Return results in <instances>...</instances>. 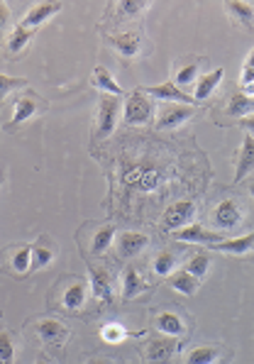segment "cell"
Wrapping results in <instances>:
<instances>
[{"label":"cell","mask_w":254,"mask_h":364,"mask_svg":"<svg viewBox=\"0 0 254 364\" xmlns=\"http://www.w3.org/2000/svg\"><path fill=\"white\" fill-rule=\"evenodd\" d=\"M164 181V174L156 164L149 161H132L125 164L123 169V186L130 191H142V193H154Z\"/></svg>","instance_id":"6da1fadb"},{"label":"cell","mask_w":254,"mask_h":364,"mask_svg":"<svg viewBox=\"0 0 254 364\" xmlns=\"http://www.w3.org/2000/svg\"><path fill=\"white\" fill-rule=\"evenodd\" d=\"M123 118L127 125H147L154 118V103L147 98L145 91H132L123 108Z\"/></svg>","instance_id":"7a4b0ae2"},{"label":"cell","mask_w":254,"mask_h":364,"mask_svg":"<svg viewBox=\"0 0 254 364\" xmlns=\"http://www.w3.org/2000/svg\"><path fill=\"white\" fill-rule=\"evenodd\" d=\"M118 118H120V95L105 93L98 105V137L100 140L113 135L115 127H118Z\"/></svg>","instance_id":"3957f363"},{"label":"cell","mask_w":254,"mask_h":364,"mask_svg":"<svg viewBox=\"0 0 254 364\" xmlns=\"http://www.w3.org/2000/svg\"><path fill=\"white\" fill-rule=\"evenodd\" d=\"M188 118H193V105L164 103L159 115H156V130H176V127H181Z\"/></svg>","instance_id":"277c9868"},{"label":"cell","mask_w":254,"mask_h":364,"mask_svg":"<svg viewBox=\"0 0 254 364\" xmlns=\"http://www.w3.org/2000/svg\"><path fill=\"white\" fill-rule=\"evenodd\" d=\"M89 279H91V293L96 296L98 303H105L113 298V274L105 266H89Z\"/></svg>","instance_id":"5b68a950"},{"label":"cell","mask_w":254,"mask_h":364,"mask_svg":"<svg viewBox=\"0 0 254 364\" xmlns=\"http://www.w3.org/2000/svg\"><path fill=\"white\" fill-rule=\"evenodd\" d=\"M196 218V203L193 201H176L166 208L164 213V228L166 230H179L183 225H188Z\"/></svg>","instance_id":"8992f818"},{"label":"cell","mask_w":254,"mask_h":364,"mask_svg":"<svg viewBox=\"0 0 254 364\" xmlns=\"http://www.w3.org/2000/svg\"><path fill=\"white\" fill-rule=\"evenodd\" d=\"M145 93L149 95V98L161 100V103H186V105H193V103H196V98H191V95H188L186 91H183L181 86H176V84L147 86Z\"/></svg>","instance_id":"52a82bcc"},{"label":"cell","mask_w":254,"mask_h":364,"mask_svg":"<svg viewBox=\"0 0 254 364\" xmlns=\"http://www.w3.org/2000/svg\"><path fill=\"white\" fill-rule=\"evenodd\" d=\"M35 333L39 335L47 345H52V347H62V345L69 340V328L64 325V322L54 320V318H44V320L37 322Z\"/></svg>","instance_id":"ba28073f"},{"label":"cell","mask_w":254,"mask_h":364,"mask_svg":"<svg viewBox=\"0 0 254 364\" xmlns=\"http://www.w3.org/2000/svg\"><path fill=\"white\" fill-rule=\"evenodd\" d=\"M225 235L210 233V230L201 228V225H183L174 233V239L179 242H193V245H213V242H220Z\"/></svg>","instance_id":"9c48e42d"},{"label":"cell","mask_w":254,"mask_h":364,"mask_svg":"<svg viewBox=\"0 0 254 364\" xmlns=\"http://www.w3.org/2000/svg\"><path fill=\"white\" fill-rule=\"evenodd\" d=\"M57 12H62V3L59 0H49V3H39V6L30 8L22 17L20 25L30 27V30H37L39 25H44L47 20H52Z\"/></svg>","instance_id":"30bf717a"},{"label":"cell","mask_w":254,"mask_h":364,"mask_svg":"<svg viewBox=\"0 0 254 364\" xmlns=\"http://www.w3.org/2000/svg\"><path fill=\"white\" fill-rule=\"evenodd\" d=\"M213 223L220 230H235L242 223V210L233 198H225L223 203H218V208L213 210Z\"/></svg>","instance_id":"8fae6325"},{"label":"cell","mask_w":254,"mask_h":364,"mask_svg":"<svg viewBox=\"0 0 254 364\" xmlns=\"http://www.w3.org/2000/svg\"><path fill=\"white\" fill-rule=\"evenodd\" d=\"M147 245H149V237L142 233H123L115 239V250L120 257H137Z\"/></svg>","instance_id":"7c38bea8"},{"label":"cell","mask_w":254,"mask_h":364,"mask_svg":"<svg viewBox=\"0 0 254 364\" xmlns=\"http://www.w3.org/2000/svg\"><path fill=\"white\" fill-rule=\"evenodd\" d=\"M208 247L215 252H225V255L244 257L254 250V233L242 235V237H233V239H220V242H213V245Z\"/></svg>","instance_id":"4fadbf2b"},{"label":"cell","mask_w":254,"mask_h":364,"mask_svg":"<svg viewBox=\"0 0 254 364\" xmlns=\"http://www.w3.org/2000/svg\"><path fill=\"white\" fill-rule=\"evenodd\" d=\"M108 42L113 44L120 52V57H125V59H132L142 52V39L137 32H120V35L108 37Z\"/></svg>","instance_id":"5bb4252c"},{"label":"cell","mask_w":254,"mask_h":364,"mask_svg":"<svg viewBox=\"0 0 254 364\" xmlns=\"http://www.w3.org/2000/svg\"><path fill=\"white\" fill-rule=\"evenodd\" d=\"M252 172H254V135H244L242 149H239V159H237V169H235V183H239Z\"/></svg>","instance_id":"9a60e30c"},{"label":"cell","mask_w":254,"mask_h":364,"mask_svg":"<svg viewBox=\"0 0 254 364\" xmlns=\"http://www.w3.org/2000/svg\"><path fill=\"white\" fill-rule=\"evenodd\" d=\"M86 298H89V284L83 279L73 281L71 286L64 291V308L66 311H81L83 306H86Z\"/></svg>","instance_id":"2e32d148"},{"label":"cell","mask_w":254,"mask_h":364,"mask_svg":"<svg viewBox=\"0 0 254 364\" xmlns=\"http://www.w3.org/2000/svg\"><path fill=\"white\" fill-rule=\"evenodd\" d=\"M154 325L166 338H181V335L186 333V325H183V320L176 313H161V316H156Z\"/></svg>","instance_id":"e0dca14e"},{"label":"cell","mask_w":254,"mask_h":364,"mask_svg":"<svg viewBox=\"0 0 254 364\" xmlns=\"http://www.w3.org/2000/svg\"><path fill=\"white\" fill-rule=\"evenodd\" d=\"M169 286H172L174 291L183 293V296H196V291H198V279L191 274V271H186V269L172 271V276H169Z\"/></svg>","instance_id":"ac0fdd59"},{"label":"cell","mask_w":254,"mask_h":364,"mask_svg":"<svg viewBox=\"0 0 254 364\" xmlns=\"http://www.w3.org/2000/svg\"><path fill=\"white\" fill-rule=\"evenodd\" d=\"M223 76H225V69H213L210 73L201 76V81H198V86H196V95H193V98H196V103H198V100L210 98V95H213V91L220 86V81H223Z\"/></svg>","instance_id":"d6986e66"},{"label":"cell","mask_w":254,"mask_h":364,"mask_svg":"<svg viewBox=\"0 0 254 364\" xmlns=\"http://www.w3.org/2000/svg\"><path fill=\"white\" fill-rule=\"evenodd\" d=\"M147 281L140 276V271L135 269V266H130V269H125V279H123V298L125 301H130V298H137L142 291H145Z\"/></svg>","instance_id":"ffe728a7"},{"label":"cell","mask_w":254,"mask_h":364,"mask_svg":"<svg viewBox=\"0 0 254 364\" xmlns=\"http://www.w3.org/2000/svg\"><path fill=\"white\" fill-rule=\"evenodd\" d=\"M174 352H176V345H174L172 340L159 338V340H152V343L147 345L145 357L149 359V362H166Z\"/></svg>","instance_id":"44dd1931"},{"label":"cell","mask_w":254,"mask_h":364,"mask_svg":"<svg viewBox=\"0 0 254 364\" xmlns=\"http://www.w3.org/2000/svg\"><path fill=\"white\" fill-rule=\"evenodd\" d=\"M93 84H96V89H100L103 93L123 95V89H120V84L115 81L113 73H110L105 66H96L93 69Z\"/></svg>","instance_id":"7402d4cb"},{"label":"cell","mask_w":254,"mask_h":364,"mask_svg":"<svg viewBox=\"0 0 254 364\" xmlns=\"http://www.w3.org/2000/svg\"><path fill=\"white\" fill-rule=\"evenodd\" d=\"M35 113H37V103H35V98H27V95L17 98V100H15V115H12V120L6 125V130H10V127L20 125V122H27V120H30Z\"/></svg>","instance_id":"603a6c76"},{"label":"cell","mask_w":254,"mask_h":364,"mask_svg":"<svg viewBox=\"0 0 254 364\" xmlns=\"http://www.w3.org/2000/svg\"><path fill=\"white\" fill-rule=\"evenodd\" d=\"M254 113V98L247 93H235L230 98L228 105V115L230 118H244V115H252Z\"/></svg>","instance_id":"cb8c5ba5"},{"label":"cell","mask_w":254,"mask_h":364,"mask_svg":"<svg viewBox=\"0 0 254 364\" xmlns=\"http://www.w3.org/2000/svg\"><path fill=\"white\" fill-rule=\"evenodd\" d=\"M32 35H35V30H30V27H25V25H17L15 30H12L10 39H8V49H10V54H20L22 49L30 44Z\"/></svg>","instance_id":"d4e9b609"},{"label":"cell","mask_w":254,"mask_h":364,"mask_svg":"<svg viewBox=\"0 0 254 364\" xmlns=\"http://www.w3.org/2000/svg\"><path fill=\"white\" fill-rule=\"evenodd\" d=\"M115 239V228L113 225H103V228L98 230V233L93 235V245H91V252L93 255H103L105 250H108L110 245H113Z\"/></svg>","instance_id":"484cf974"},{"label":"cell","mask_w":254,"mask_h":364,"mask_svg":"<svg viewBox=\"0 0 254 364\" xmlns=\"http://www.w3.org/2000/svg\"><path fill=\"white\" fill-rule=\"evenodd\" d=\"M220 359V349L218 347H196L191 349V354L186 357L188 364H213Z\"/></svg>","instance_id":"4316f807"},{"label":"cell","mask_w":254,"mask_h":364,"mask_svg":"<svg viewBox=\"0 0 254 364\" xmlns=\"http://www.w3.org/2000/svg\"><path fill=\"white\" fill-rule=\"evenodd\" d=\"M208 269H210V257H208V252H201V255L191 257V260H188V264H186V271H191V274L196 276L198 281L206 279Z\"/></svg>","instance_id":"83f0119b"},{"label":"cell","mask_w":254,"mask_h":364,"mask_svg":"<svg viewBox=\"0 0 254 364\" xmlns=\"http://www.w3.org/2000/svg\"><path fill=\"white\" fill-rule=\"evenodd\" d=\"M100 338H103L108 345H118L127 338V330H125L120 322H105L103 328H100Z\"/></svg>","instance_id":"f1b7e54d"},{"label":"cell","mask_w":254,"mask_h":364,"mask_svg":"<svg viewBox=\"0 0 254 364\" xmlns=\"http://www.w3.org/2000/svg\"><path fill=\"white\" fill-rule=\"evenodd\" d=\"M149 6V0H120L118 3V17H135L140 15L145 8Z\"/></svg>","instance_id":"f546056e"},{"label":"cell","mask_w":254,"mask_h":364,"mask_svg":"<svg viewBox=\"0 0 254 364\" xmlns=\"http://www.w3.org/2000/svg\"><path fill=\"white\" fill-rule=\"evenodd\" d=\"M32 269V247H20L12 255V271L15 274H27Z\"/></svg>","instance_id":"4dcf8cb0"},{"label":"cell","mask_w":254,"mask_h":364,"mask_svg":"<svg viewBox=\"0 0 254 364\" xmlns=\"http://www.w3.org/2000/svg\"><path fill=\"white\" fill-rule=\"evenodd\" d=\"M152 266H154V274H159V276L172 274V271L176 269V257H174L172 252H161V255H156Z\"/></svg>","instance_id":"1f68e13d"},{"label":"cell","mask_w":254,"mask_h":364,"mask_svg":"<svg viewBox=\"0 0 254 364\" xmlns=\"http://www.w3.org/2000/svg\"><path fill=\"white\" fill-rule=\"evenodd\" d=\"M230 12L235 15V20L244 22V25H252L254 10H252V6H247L242 0H230Z\"/></svg>","instance_id":"d6a6232c"},{"label":"cell","mask_w":254,"mask_h":364,"mask_svg":"<svg viewBox=\"0 0 254 364\" xmlns=\"http://www.w3.org/2000/svg\"><path fill=\"white\" fill-rule=\"evenodd\" d=\"M196 78H198V62H193V64H188V66L179 69L176 78H174V84L181 86V89H186V86H191Z\"/></svg>","instance_id":"836d02e7"},{"label":"cell","mask_w":254,"mask_h":364,"mask_svg":"<svg viewBox=\"0 0 254 364\" xmlns=\"http://www.w3.org/2000/svg\"><path fill=\"white\" fill-rule=\"evenodd\" d=\"M15 359V345L8 333L0 330V364H10Z\"/></svg>","instance_id":"e575fe53"},{"label":"cell","mask_w":254,"mask_h":364,"mask_svg":"<svg viewBox=\"0 0 254 364\" xmlns=\"http://www.w3.org/2000/svg\"><path fill=\"white\" fill-rule=\"evenodd\" d=\"M22 86H27L25 78H12V76H6V73H0V103H3V98H6L10 91L22 89Z\"/></svg>","instance_id":"d590c367"},{"label":"cell","mask_w":254,"mask_h":364,"mask_svg":"<svg viewBox=\"0 0 254 364\" xmlns=\"http://www.w3.org/2000/svg\"><path fill=\"white\" fill-rule=\"evenodd\" d=\"M54 255L47 247H32V269H42V266L52 264Z\"/></svg>","instance_id":"8d00e7d4"},{"label":"cell","mask_w":254,"mask_h":364,"mask_svg":"<svg viewBox=\"0 0 254 364\" xmlns=\"http://www.w3.org/2000/svg\"><path fill=\"white\" fill-rule=\"evenodd\" d=\"M8 25H10V10H8V6L0 0V32L6 30Z\"/></svg>","instance_id":"74e56055"},{"label":"cell","mask_w":254,"mask_h":364,"mask_svg":"<svg viewBox=\"0 0 254 364\" xmlns=\"http://www.w3.org/2000/svg\"><path fill=\"white\" fill-rule=\"evenodd\" d=\"M244 130H249V135H254V113L252 115H244V120L239 122Z\"/></svg>","instance_id":"f35d334b"},{"label":"cell","mask_w":254,"mask_h":364,"mask_svg":"<svg viewBox=\"0 0 254 364\" xmlns=\"http://www.w3.org/2000/svg\"><path fill=\"white\" fill-rule=\"evenodd\" d=\"M244 64H247V66H252V69H254V47H252V52H249V57H247V62H244Z\"/></svg>","instance_id":"ab89813d"},{"label":"cell","mask_w":254,"mask_h":364,"mask_svg":"<svg viewBox=\"0 0 254 364\" xmlns=\"http://www.w3.org/2000/svg\"><path fill=\"white\" fill-rule=\"evenodd\" d=\"M244 93H247V95H254V81H252L249 86H244Z\"/></svg>","instance_id":"60d3db41"},{"label":"cell","mask_w":254,"mask_h":364,"mask_svg":"<svg viewBox=\"0 0 254 364\" xmlns=\"http://www.w3.org/2000/svg\"><path fill=\"white\" fill-rule=\"evenodd\" d=\"M249 196H252V198H254V181H252V183H249Z\"/></svg>","instance_id":"b9f144b4"},{"label":"cell","mask_w":254,"mask_h":364,"mask_svg":"<svg viewBox=\"0 0 254 364\" xmlns=\"http://www.w3.org/2000/svg\"><path fill=\"white\" fill-rule=\"evenodd\" d=\"M0 186H3V174H0Z\"/></svg>","instance_id":"7bdbcfd3"}]
</instances>
